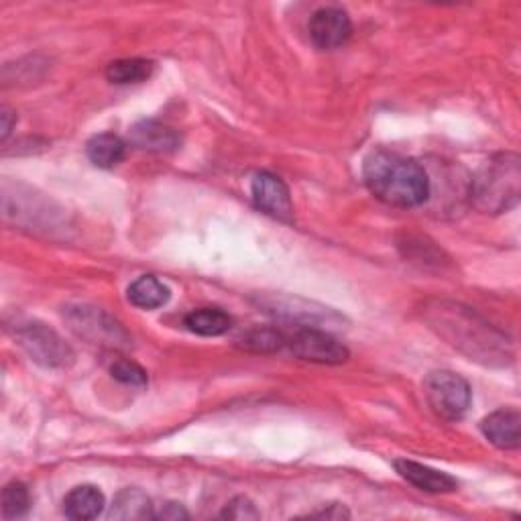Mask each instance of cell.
<instances>
[{
    "label": "cell",
    "instance_id": "15",
    "mask_svg": "<svg viewBox=\"0 0 521 521\" xmlns=\"http://www.w3.org/2000/svg\"><path fill=\"white\" fill-rule=\"evenodd\" d=\"M169 294V287L153 275H143L135 279L127 289L129 302L141 310H155L165 306L169 302Z\"/></svg>",
    "mask_w": 521,
    "mask_h": 521
},
{
    "label": "cell",
    "instance_id": "5",
    "mask_svg": "<svg viewBox=\"0 0 521 521\" xmlns=\"http://www.w3.org/2000/svg\"><path fill=\"white\" fill-rule=\"evenodd\" d=\"M64 320L78 338L88 340L90 344L104 346V349H127L131 344V336L123 324L100 308L84 304L68 306L64 310Z\"/></svg>",
    "mask_w": 521,
    "mask_h": 521
},
{
    "label": "cell",
    "instance_id": "9",
    "mask_svg": "<svg viewBox=\"0 0 521 521\" xmlns=\"http://www.w3.org/2000/svg\"><path fill=\"white\" fill-rule=\"evenodd\" d=\"M251 194L259 210H263L265 214L277 220L292 222L294 202H292V194H289V188L281 178L273 176L269 171L257 173L251 184Z\"/></svg>",
    "mask_w": 521,
    "mask_h": 521
},
{
    "label": "cell",
    "instance_id": "17",
    "mask_svg": "<svg viewBox=\"0 0 521 521\" xmlns=\"http://www.w3.org/2000/svg\"><path fill=\"white\" fill-rule=\"evenodd\" d=\"M125 151H127L125 141L112 133L96 135L86 145L88 159L102 169H112L114 165H119L125 159Z\"/></svg>",
    "mask_w": 521,
    "mask_h": 521
},
{
    "label": "cell",
    "instance_id": "14",
    "mask_svg": "<svg viewBox=\"0 0 521 521\" xmlns=\"http://www.w3.org/2000/svg\"><path fill=\"white\" fill-rule=\"evenodd\" d=\"M104 495L98 487L94 485H80L74 487L66 499H64V513L70 519H78V521H86V519H94L102 513L104 509Z\"/></svg>",
    "mask_w": 521,
    "mask_h": 521
},
{
    "label": "cell",
    "instance_id": "6",
    "mask_svg": "<svg viewBox=\"0 0 521 521\" xmlns=\"http://www.w3.org/2000/svg\"><path fill=\"white\" fill-rule=\"evenodd\" d=\"M424 393L434 414L448 422L465 418L473 399L469 381L452 371L430 373L424 381Z\"/></svg>",
    "mask_w": 521,
    "mask_h": 521
},
{
    "label": "cell",
    "instance_id": "11",
    "mask_svg": "<svg viewBox=\"0 0 521 521\" xmlns=\"http://www.w3.org/2000/svg\"><path fill=\"white\" fill-rule=\"evenodd\" d=\"M129 141L135 149L147 153H171L182 143L180 133L159 121H139L129 131Z\"/></svg>",
    "mask_w": 521,
    "mask_h": 521
},
{
    "label": "cell",
    "instance_id": "16",
    "mask_svg": "<svg viewBox=\"0 0 521 521\" xmlns=\"http://www.w3.org/2000/svg\"><path fill=\"white\" fill-rule=\"evenodd\" d=\"M110 519H123V521H139V519H151L155 517L151 499L141 489H125L112 501Z\"/></svg>",
    "mask_w": 521,
    "mask_h": 521
},
{
    "label": "cell",
    "instance_id": "12",
    "mask_svg": "<svg viewBox=\"0 0 521 521\" xmlns=\"http://www.w3.org/2000/svg\"><path fill=\"white\" fill-rule=\"evenodd\" d=\"M481 432L493 446L515 450L521 442V416L513 408L497 410L481 422Z\"/></svg>",
    "mask_w": 521,
    "mask_h": 521
},
{
    "label": "cell",
    "instance_id": "22",
    "mask_svg": "<svg viewBox=\"0 0 521 521\" xmlns=\"http://www.w3.org/2000/svg\"><path fill=\"white\" fill-rule=\"evenodd\" d=\"M110 375L125 383V385H133V387H141L147 383V373L143 367H139L137 363L129 361V359H117L110 365Z\"/></svg>",
    "mask_w": 521,
    "mask_h": 521
},
{
    "label": "cell",
    "instance_id": "13",
    "mask_svg": "<svg viewBox=\"0 0 521 521\" xmlns=\"http://www.w3.org/2000/svg\"><path fill=\"white\" fill-rule=\"evenodd\" d=\"M395 471L420 491L426 493H452L458 487V481L448 473L436 471L432 467L420 465L414 460H395Z\"/></svg>",
    "mask_w": 521,
    "mask_h": 521
},
{
    "label": "cell",
    "instance_id": "3",
    "mask_svg": "<svg viewBox=\"0 0 521 521\" xmlns=\"http://www.w3.org/2000/svg\"><path fill=\"white\" fill-rule=\"evenodd\" d=\"M521 167L515 153H501L489 159L469 184L475 206L487 214L509 212L519 202Z\"/></svg>",
    "mask_w": 521,
    "mask_h": 521
},
{
    "label": "cell",
    "instance_id": "26",
    "mask_svg": "<svg viewBox=\"0 0 521 521\" xmlns=\"http://www.w3.org/2000/svg\"><path fill=\"white\" fill-rule=\"evenodd\" d=\"M310 517H320V519H349L351 513H349V509H346L344 505L334 503V505H328V507L322 509V511L310 513Z\"/></svg>",
    "mask_w": 521,
    "mask_h": 521
},
{
    "label": "cell",
    "instance_id": "7",
    "mask_svg": "<svg viewBox=\"0 0 521 521\" xmlns=\"http://www.w3.org/2000/svg\"><path fill=\"white\" fill-rule=\"evenodd\" d=\"M285 349L302 361L318 365H340L351 357L342 342L314 326H298L292 334H285Z\"/></svg>",
    "mask_w": 521,
    "mask_h": 521
},
{
    "label": "cell",
    "instance_id": "2",
    "mask_svg": "<svg viewBox=\"0 0 521 521\" xmlns=\"http://www.w3.org/2000/svg\"><path fill=\"white\" fill-rule=\"evenodd\" d=\"M363 178L377 200L395 208L422 206L432 194L430 173L420 161L385 149L365 159Z\"/></svg>",
    "mask_w": 521,
    "mask_h": 521
},
{
    "label": "cell",
    "instance_id": "24",
    "mask_svg": "<svg viewBox=\"0 0 521 521\" xmlns=\"http://www.w3.org/2000/svg\"><path fill=\"white\" fill-rule=\"evenodd\" d=\"M15 125H17V114L5 106L0 110V141H7L11 137Z\"/></svg>",
    "mask_w": 521,
    "mask_h": 521
},
{
    "label": "cell",
    "instance_id": "18",
    "mask_svg": "<svg viewBox=\"0 0 521 521\" xmlns=\"http://www.w3.org/2000/svg\"><path fill=\"white\" fill-rule=\"evenodd\" d=\"M184 324L198 336H222L233 326V318L220 308H200L190 312L184 318Z\"/></svg>",
    "mask_w": 521,
    "mask_h": 521
},
{
    "label": "cell",
    "instance_id": "10",
    "mask_svg": "<svg viewBox=\"0 0 521 521\" xmlns=\"http://www.w3.org/2000/svg\"><path fill=\"white\" fill-rule=\"evenodd\" d=\"M308 33L318 49L332 51L342 47L353 35V23L346 11L336 7L320 9L308 23Z\"/></svg>",
    "mask_w": 521,
    "mask_h": 521
},
{
    "label": "cell",
    "instance_id": "25",
    "mask_svg": "<svg viewBox=\"0 0 521 521\" xmlns=\"http://www.w3.org/2000/svg\"><path fill=\"white\" fill-rule=\"evenodd\" d=\"M155 517H157V519L178 521V519H188L190 515H188V511H186L182 505H178V503H167V505H163V509H161L159 513H155Z\"/></svg>",
    "mask_w": 521,
    "mask_h": 521
},
{
    "label": "cell",
    "instance_id": "23",
    "mask_svg": "<svg viewBox=\"0 0 521 521\" xmlns=\"http://www.w3.org/2000/svg\"><path fill=\"white\" fill-rule=\"evenodd\" d=\"M220 517L222 519H235V521H247V519H259L261 513L249 497H235L233 501L226 503Z\"/></svg>",
    "mask_w": 521,
    "mask_h": 521
},
{
    "label": "cell",
    "instance_id": "20",
    "mask_svg": "<svg viewBox=\"0 0 521 521\" xmlns=\"http://www.w3.org/2000/svg\"><path fill=\"white\" fill-rule=\"evenodd\" d=\"M239 344L253 353H277L285 349V332L277 328H255L243 334Z\"/></svg>",
    "mask_w": 521,
    "mask_h": 521
},
{
    "label": "cell",
    "instance_id": "4",
    "mask_svg": "<svg viewBox=\"0 0 521 521\" xmlns=\"http://www.w3.org/2000/svg\"><path fill=\"white\" fill-rule=\"evenodd\" d=\"M11 332L17 344L29 355V359L45 369H68L76 361L72 346L43 322H15L11 326Z\"/></svg>",
    "mask_w": 521,
    "mask_h": 521
},
{
    "label": "cell",
    "instance_id": "8",
    "mask_svg": "<svg viewBox=\"0 0 521 521\" xmlns=\"http://www.w3.org/2000/svg\"><path fill=\"white\" fill-rule=\"evenodd\" d=\"M57 212L60 210H53V204L49 200L37 196L25 186H3L5 220H13L17 226H25L31 230H49L55 226Z\"/></svg>",
    "mask_w": 521,
    "mask_h": 521
},
{
    "label": "cell",
    "instance_id": "19",
    "mask_svg": "<svg viewBox=\"0 0 521 521\" xmlns=\"http://www.w3.org/2000/svg\"><path fill=\"white\" fill-rule=\"evenodd\" d=\"M153 70L155 64L151 60H143V57H127V60L112 62L106 68V78L112 84H119V86L141 84L153 76Z\"/></svg>",
    "mask_w": 521,
    "mask_h": 521
},
{
    "label": "cell",
    "instance_id": "21",
    "mask_svg": "<svg viewBox=\"0 0 521 521\" xmlns=\"http://www.w3.org/2000/svg\"><path fill=\"white\" fill-rule=\"evenodd\" d=\"M5 519H19L27 515L31 509V493L23 483H9L3 489V499H0Z\"/></svg>",
    "mask_w": 521,
    "mask_h": 521
},
{
    "label": "cell",
    "instance_id": "1",
    "mask_svg": "<svg viewBox=\"0 0 521 521\" xmlns=\"http://www.w3.org/2000/svg\"><path fill=\"white\" fill-rule=\"evenodd\" d=\"M426 320L430 328L471 361L487 367H505L511 363L509 340L473 310L438 302L426 308Z\"/></svg>",
    "mask_w": 521,
    "mask_h": 521
}]
</instances>
